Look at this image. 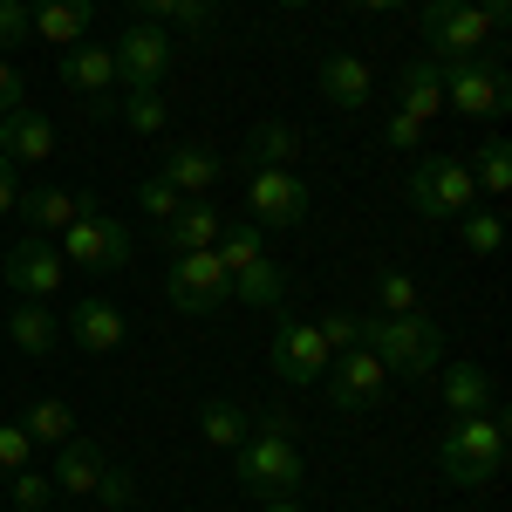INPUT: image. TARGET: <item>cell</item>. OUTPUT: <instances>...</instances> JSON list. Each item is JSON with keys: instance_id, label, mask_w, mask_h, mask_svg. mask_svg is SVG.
Segmentation results:
<instances>
[{"instance_id": "obj_1", "label": "cell", "mask_w": 512, "mask_h": 512, "mask_svg": "<svg viewBox=\"0 0 512 512\" xmlns=\"http://www.w3.org/2000/svg\"><path fill=\"white\" fill-rule=\"evenodd\" d=\"M233 478L246 485V499H260V506H274V499H294V492H301L308 458H301V437H294V417H287V410H267L253 431L239 437Z\"/></svg>"}, {"instance_id": "obj_2", "label": "cell", "mask_w": 512, "mask_h": 512, "mask_svg": "<svg viewBox=\"0 0 512 512\" xmlns=\"http://www.w3.org/2000/svg\"><path fill=\"white\" fill-rule=\"evenodd\" d=\"M499 465H506V417L499 410L458 417L437 437V472L451 485H485V478H499Z\"/></svg>"}, {"instance_id": "obj_3", "label": "cell", "mask_w": 512, "mask_h": 512, "mask_svg": "<svg viewBox=\"0 0 512 512\" xmlns=\"http://www.w3.org/2000/svg\"><path fill=\"white\" fill-rule=\"evenodd\" d=\"M355 342L362 349L383 355V369L390 376H431L437 355H444V335L431 328V315H362V328H355Z\"/></svg>"}, {"instance_id": "obj_4", "label": "cell", "mask_w": 512, "mask_h": 512, "mask_svg": "<svg viewBox=\"0 0 512 512\" xmlns=\"http://www.w3.org/2000/svg\"><path fill=\"white\" fill-rule=\"evenodd\" d=\"M444 110H458L465 123H499L512 110V76L506 55H472V62H444Z\"/></svg>"}, {"instance_id": "obj_5", "label": "cell", "mask_w": 512, "mask_h": 512, "mask_svg": "<svg viewBox=\"0 0 512 512\" xmlns=\"http://www.w3.org/2000/svg\"><path fill=\"white\" fill-rule=\"evenodd\" d=\"M410 205L424 219H458L478 205V185H472V164L458 151H424L417 171H410Z\"/></svg>"}, {"instance_id": "obj_6", "label": "cell", "mask_w": 512, "mask_h": 512, "mask_svg": "<svg viewBox=\"0 0 512 512\" xmlns=\"http://www.w3.org/2000/svg\"><path fill=\"white\" fill-rule=\"evenodd\" d=\"M164 301L178 315H226L233 308V274L219 267V253H171Z\"/></svg>"}, {"instance_id": "obj_7", "label": "cell", "mask_w": 512, "mask_h": 512, "mask_svg": "<svg viewBox=\"0 0 512 512\" xmlns=\"http://www.w3.org/2000/svg\"><path fill=\"white\" fill-rule=\"evenodd\" d=\"M424 41H431L437 62H472V55H492L499 35L485 28L472 0H424Z\"/></svg>"}, {"instance_id": "obj_8", "label": "cell", "mask_w": 512, "mask_h": 512, "mask_svg": "<svg viewBox=\"0 0 512 512\" xmlns=\"http://www.w3.org/2000/svg\"><path fill=\"white\" fill-rule=\"evenodd\" d=\"M396 376L383 369V355L376 349H342L335 362H328V376H321V390H328V410H342V417H362V410H376L383 403V390H390Z\"/></svg>"}, {"instance_id": "obj_9", "label": "cell", "mask_w": 512, "mask_h": 512, "mask_svg": "<svg viewBox=\"0 0 512 512\" xmlns=\"http://www.w3.org/2000/svg\"><path fill=\"white\" fill-rule=\"evenodd\" d=\"M308 178L301 171H280V164H246V212L253 226H308Z\"/></svg>"}, {"instance_id": "obj_10", "label": "cell", "mask_w": 512, "mask_h": 512, "mask_svg": "<svg viewBox=\"0 0 512 512\" xmlns=\"http://www.w3.org/2000/svg\"><path fill=\"white\" fill-rule=\"evenodd\" d=\"M110 55H117V89H158L164 69H171V55H178V35L158 28V21H130V28L110 41Z\"/></svg>"}, {"instance_id": "obj_11", "label": "cell", "mask_w": 512, "mask_h": 512, "mask_svg": "<svg viewBox=\"0 0 512 512\" xmlns=\"http://www.w3.org/2000/svg\"><path fill=\"white\" fill-rule=\"evenodd\" d=\"M62 260L89 267V274H117V267H130V226L103 219V212H82L76 226H62Z\"/></svg>"}, {"instance_id": "obj_12", "label": "cell", "mask_w": 512, "mask_h": 512, "mask_svg": "<svg viewBox=\"0 0 512 512\" xmlns=\"http://www.w3.org/2000/svg\"><path fill=\"white\" fill-rule=\"evenodd\" d=\"M267 362H274V376H280V383L308 390V383H321V376H328L335 349L321 342V328H315V321H280V328H274V349H267Z\"/></svg>"}, {"instance_id": "obj_13", "label": "cell", "mask_w": 512, "mask_h": 512, "mask_svg": "<svg viewBox=\"0 0 512 512\" xmlns=\"http://www.w3.org/2000/svg\"><path fill=\"white\" fill-rule=\"evenodd\" d=\"M62 82L89 103V117H110V110H117V55H110V41H76V48H62Z\"/></svg>"}, {"instance_id": "obj_14", "label": "cell", "mask_w": 512, "mask_h": 512, "mask_svg": "<svg viewBox=\"0 0 512 512\" xmlns=\"http://www.w3.org/2000/svg\"><path fill=\"white\" fill-rule=\"evenodd\" d=\"M0 274H7V287H14L21 301H48V294L69 280V260H62V246H48L41 233H28L7 260H0Z\"/></svg>"}, {"instance_id": "obj_15", "label": "cell", "mask_w": 512, "mask_h": 512, "mask_svg": "<svg viewBox=\"0 0 512 512\" xmlns=\"http://www.w3.org/2000/svg\"><path fill=\"white\" fill-rule=\"evenodd\" d=\"M158 178L178 198H205L219 178H226V158H219L212 144H171V151L158 158Z\"/></svg>"}, {"instance_id": "obj_16", "label": "cell", "mask_w": 512, "mask_h": 512, "mask_svg": "<svg viewBox=\"0 0 512 512\" xmlns=\"http://www.w3.org/2000/svg\"><path fill=\"white\" fill-rule=\"evenodd\" d=\"M62 328H69V342L89 355H117L123 349V315H117V301H103V294H82L76 308L62 315Z\"/></svg>"}, {"instance_id": "obj_17", "label": "cell", "mask_w": 512, "mask_h": 512, "mask_svg": "<svg viewBox=\"0 0 512 512\" xmlns=\"http://www.w3.org/2000/svg\"><path fill=\"white\" fill-rule=\"evenodd\" d=\"M396 110L417 123H431L437 110H444V62H437L431 48L424 55H410L403 69H396Z\"/></svg>"}, {"instance_id": "obj_18", "label": "cell", "mask_w": 512, "mask_h": 512, "mask_svg": "<svg viewBox=\"0 0 512 512\" xmlns=\"http://www.w3.org/2000/svg\"><path fill=\"white\" fill-rule=\"evenodd\" d=\"M219 233H226V212L205 205V198H185V212L158 226V246H164V253H212Z\"/></svg>"}, {"instance_id": "obj_19", "label": "cell", "mask_w": 512, "mask_h": 512, "mask_svg": "<svg viewBox=\"0 0 512 512\" xmlns=\"http://www.w3.org/2000/svg\"><path fill=\"white\" fill-rule=\"evenodd\" d=\"M89 21H96V0H35V7H28V35L48 41V48L89 41Z\"/></svg>"}, {"instance_id": "obj_20", "label": "cell", "mask_w": 512, "mask_h": 512, "mask_svg": "<svg viewBox=\"0 0 512 512\" xmlns=\"http://www.w3.org/2000/svg\"><path fill=\"white\" fill-rule=\"evenodd\" d=\"M14 212L28 219V233H62V226H76L82 212H96V198L89 192H62V185H41V192L14 198Z\"/></svg>"}, {"instance_id": "obj_21", "label": "cell", "mask_w": 512, "mask_h": 512, "mask_svg": "<svg viewBox=\"0 0 512 512\" xmlns=\"http://www.w3.org/2000/svg\"><path fill=\"white\" fill-rule=\"evenodd\" d=\"M369 89H376V76H369L362 55H321V96H328V110L355 117L369 103Z\"/></svg>"}, {"instance_id": "obj_22", "label": "cell", "mask_w": 512, "mask_h": 512, "mask_svg": "<svg viewBox=\"0 0 512 512\" xmlns=\"http://www.w3.org/2000/svg\"><path fill=\"white\" fill-rule=\"evenodd\" d=\"M0 151H7L14 164L55 158V123L41 117V110H28V103H21V110H7V117H0Z\"/></svg>"}, {"instance_id": "obj_23", "label": "cell", "mask_w": 512, "mask_h": 512, "mask_svg": "<svg viewBox=\"0 0 512 512\" xmlns=\"http://www.w3.org/2000/svg\"><path fill=\"white\" fill-rule=\"evenodd\" d=\"M437 390H444V410H451V417H478V410H492L499 383H492V369L458 362V369H444V376H437Z\"/></svg>"}, {"instance_id": "obj_24", "label": "cell", "mask_w": 512, "mask_h": 512, "mask_svg": "<svg viewBox=\"0 0 512 512\" xmlns=\"http://www.w3.org/2000/svg\"><path fill=\"white\" fill-rule=\"evenodd\" d=\"M103 465H110V458H103L89 437H69L48 478H55V492H69V499H89V492H96V478H103Z\"/></svg>"}, {"instance_id": "obj_25", "label": "cell", "mask_w": 512, "mask_h": 512, "mask_svg": "<svg viewBox=\"0 0 512 512\" xmlns=\"http://www.w3.org/2000/svg\"><path fill=\"white\" fill-rule=\"evenodd\" d=\"M7 342H14L21 355H35V362H41V355L62 342V321L48 315V301H21V308L7 315Z\"/></svg>"}, {"instance_id": "obj_26", "label": "cell", "mask_w": 512, "mask_h": 512, "mask_svg": "<svg viewBox=\"0 0 512 512\" xmlns=\"http://www.w3.org/2000/svg\"><path fill=\"white\" fill-rule=\"evenodd\" d=\"M137 21H158V28H185V35H205L212 28V0H123Z\"/></svg>"}, {"instance_id": "obj_27", "label": "cell", "mask_w": 512, "mask_h": 512, "mask_svg": "<svg viewBox=\"0 0 512 512\" xmlns=\"http://www.w3.org/2000/svg\"><path fill=\"white\" fill-rule=\"evenodd\" d=\"M294 158H301V130L294 123H253V137H246V164H280V171H294Z\"/></svg>"}, {"instance_id": "obj_28", "label": "cell", "mask_w": 512, "mask_h": 512, "mask_svg": "<svg viewBox=\"0 0 512 512\" xmlns=\"http://www.w3.org/2000/svg\"><path fill=\"white\" fill-rule=\"evenodd\" d=\"M14 424L35 437V444H69V437H76V410H69L62 396H35V403H28Z\"/></svg>"}, {"instance_id": "obj_29", "label": "cell", "mask_w": 512, "mask_h": 512, "mask_svg": "<svg viewBox=\"0 0 512 512\" xmlns=\"http://www.w3.org/2000/svg\"><path fill=\"white\" fill-rule=\"evenodd\" d=\"M472 185H478V198H506L512 192V144L506 137H485V144H478Z\"/></svg>"}, {"instance_id": "obj_30", "label": "cell", "mask_w": 512, "mask_h": 512, "mask_svg": "<svg viewBox=\"0 0 512 512\" xmlns=\"http://www.w3.org/2000/svg\"><path fill=\"white\" fill-rule=\"evenodd\" d=\"M253 431V417L239 410V403H226V396H212L205 410H198V437L205 444H219V451H239V437Z\"/></svg>"}, {"instance_id": "obj_31", "label": "cell", "mask_w": 512, "mask_h": 512, "mask_svg": "<svg viewBox=\"0 0 512 512\" xmlns=\"http://www.w3.org/2000/svg\"><path fill=\"white\" fill-rule=\"evenodd\" d=\"M117 117L137 130V137H158L164 123H171V103H164L158 89H123L117 96Z\"/></svg>"}, {"instance_id": "obj_32", "label": "cell", "mask_w": 512, "mask_h": 512, "mask_svg": "<svg viewBox=\"0 0 512 512\" xmlns=\"http://www.w3.org/2000/svg\"><path fill=\"white\" fill-rule=\"evenodd\" d=\"M233 301H246V308H274L280 301V267L260 253V260H246L233 274Z\"/></svg>"}, {"instance_id": "obj_33", "label": "cell", "mask_w": 512, "mask_h": 512, "mask_svg": "<svg viewBox=\"0 0 512 512\" xmlns=\"http://www.w3.org/2000/svg\"><path fill=\"white\" fill-rule=\"evenodd\" d=\"M376 301H383V315H424L417 274H403V267H376Z\"/></svg>"}, {"instance_id": "obj_34", "label": "cell", "mask_w": 512, "mask_h": 512, "mask_svg": "<svg viewBox=\"0 0 512 512\" xmlns=\"http://www.w3.org/2000/svg\"><path fill=\"white\" fill-rule=\"evenodd\" d=\"M458 239H465V253H499L506 246V219L499 212H485V205H472V212H458Z\"/></svg>"}, {"instance_id": "obj_35", "label": "cell", "mask_w": 512, "mask_h": 512, "mask_svg": "<svg viewBox=\"0 0 512 512\" xmlns=\"http://www.w3.org/2000/svg\"><path fill=\"white\" fill-rule=\"evenodd\" d=\"M137 205H144V212H151L158 226H164V219H178V212H185V198L171 192V185H164L158 171H151V178H137Z\"/></svg>"}, {"instance_id": "obj_36", "label": "cell", "mask_w": 512, "mask_h": 512, "mask_svg": "<svg viewBox=\"0 0 512 512\" xmlns=\"http://www.w3.org/2000/svg\"><path fill=\"white\" fill-rule=\"evenodd\" d=\"M7 485H14V506H21V512H48V499H55V478H48V472H28V465L7 478Z\"/></svg>"}, {"instance_id": "obj_37", "label": "cell", "mask_w": 512, "mask_h": 512, "mask_svg": "<svg viewBox=\"0 0 512 512\" xmlns=\"http://www.w3.org/2000/svg\"><path fill=\"white\" fill-rule=\"evenodd\" d=\"M28 458H35V437L21 431V424H0V478H14Z\"/></svg>"}, {"instance_id": "obj_38", "label": "cell", "mask_w": 512, "mask_h": 512, "mask_svg": "<svg viewBox=\"0 0 512 512\" xmlns=\"http://www.w3.org/2000/svg\"><path fill=\"white\" fill-rule=\"evenodd\" d=\"M89 499H103V512H130V499H137V485H130V472H117V465H103V478H96V492Z\"/></svg>"}, {"instance_id": "obj_39", "label": "cell", "mask_w": 512, "mask_h": 512, "mask_svg": "<svg viewBox=\"0 0 512 512\" xmlns=\"http://www.w3.org/2000/svg\"><path fill=\"white\" fill-rule=\"evenodd\" d=\"M315 328H321V342L342 355V349H355V328H362V315H349V308H328V315H315Z\"/></svg>"}, {"instance_id": "obj_40", "label": "cell", "mask_w": 512, "mask_h": 512, "mask_svg": "<svg viewBox=\"0 0 512 512\" xmlns=\"http://www.w3.org/2000/svg\"><path fill=\"white\" fill-rule=\"evenodd\" d=\"M383 144H390V151H424V123H417V117H403V110H396V117L383 123Z\"/></svg>"}, {"instance_id": "obj_41", "label": "cell", "mask_w": 512, "mask_h": 512, "mask_svg": "<svg viewBox=\"0 0 512 512\" xmlns=\"http://www.w3.org/2000/svg\"><path fill=\"white\" fill-rule=\"evenodd\" d=\"M14 41H28V0H0V55Z\"/></svg>"}, {"instance_id": "obj_42", "label": "cell", "mask_w": 512, "mask_h": 512, "mask_svg": "<svg viewBox=\"0 0 512 512\" xmlns=\"http://www.w3.org/2000/svg\"><path fill=\"white\" fill-rule=\"evenodd\" d=\"M21 103H28V76L0 55V117H7V110H21Z\"/></svg>"}, {"instance_id": "obj_43", "label": "cell", "mask_w": 512, "mask_h": 512, "mask_svg": "<svg viewBox=\"0 0 512 512\" xmlns=\"http://www.w3.org/2000/svg\"><path fill=\"white\" fill-rule=\"evenodd\" d=\"M478 14H485V28L492 35H506V21H512V0H472Z\"/></svg>"}, {"instance_id": "obj_44", "label": "cell", "mask_w": 512, "mask_h": 512, "mask_svg": "<svg viewBox=\"0 0 512 512\" xmlns=\"http://www.w3.org/2000/svg\"><path fill=\"white\" fill-rule=\"evenodd\" d=\"M14 198H21V178H14V158L0 151V212H14Z\"/></svg>"}, {"instance_id": "obj_45", "label": "cell", "mask_w": 512, "mask_h": 512, "mask_svg": "<svg viewBox=\"0 0 512 512\" xmlns=\"http://www.w3.org/2000/svg\"><path fill=\"white\" fill-rule=\"evenodd\" d=\"M355 14H396V7H410V0H349Z\"/></svg>"}, {"instance_id": "obj_46", "label": "cell", "mask_w": 512, "mask_h": 512, "mask_svg": "<svg viewBox=\"0 0 512 512\" xmlns=\"http://www.w3.org/2000/svg\"><path fill=\"white\" fill-rule=\"evenodd\" d=\"M267 512H301V506H294V499H274V506H267Z\"/></svg>"}, {"instance_id": "obj_47", "label": "cell", "mask_w": 512, "mask_h": 512, "mask_svg": "<svg viewBox=\"0 0 512 512\" xmlns=\"http://www.w3.org/2000/svg\"><path fill=\"white\" fill-rule=\"evenodd\" d=\"M280 7H308V0H280Z\"/></svg>"}, {"instance_id": "obj_48", "label": "cell", "mask_w": 512, "mask_h": 512, "mask_svg": "<svg viewBox=\"0 0 512 512\" xmlns=\"http://www.w3.org/2000/svg\"><path fill=\"white\" fill-rule=\"evenodd\" d=\"M212 7H226V0H212Z\"/></svg>"}]
</instances>
